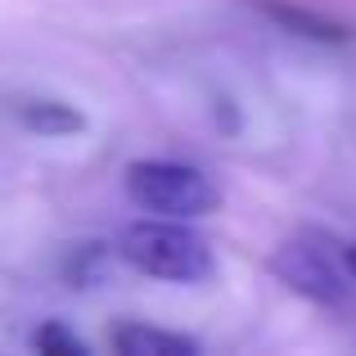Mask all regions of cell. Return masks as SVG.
Wrapping results in <instances>:
<instances>
[{"instance_id": "1", "label": "cell", "mask_w": 356, "mask_h": 356, "mask_svg": "<svg viewBox=\"0 0 356 356\" xmlns=\"http://www.w3.org/2000/svg\"><path fill=\"white\" fill-rule=\"evenodd\" d=\"M118 257L131 270L149 280H167V284H208L217 275V257L212 243L176 217H145L131 221L118 239Z\"/></svg>"}, {"instance_id": "2", "label": "cell", "mask_w": 356, "mask_h": 356, "mask_svg": "<svg viewBox=\"0 0 356 356\" xmlns=\"http://www.w3.org/2000/svg\"><path fill=\"white\" fill-rule=\"evenodd\" d=\"M122 190L149 217L199 221L221 208V185L203 167L176 163V158H136V163H127Z\"/></svg>"}, {"instance_id": "3", "label": "cell", "mask_w": 356, "mask_h": 356, "mask_svg": "<svg viewBox=\"0 0 356 356\" xmlns=\"http://www.w3.org/2000/svg\"><path fill=\"white\" fill-rule=\"evenodd\" d=\"M270 270L293 289L298 298L316 307H343L352 293V270L343 266V252L334 257L321 239H289L275 248Z\"/></svg>"}, {"instance_id": "4", "label": "cell", "mask_w": 356, "mask_h": 356, "mask_svg": "<svg viewBox=\"0 0 356 356\" xmlns=\"http://www.w3.org/2000/svg\"><path fill=\"white\" fill-rule=\"evenodd\" d=\"M113 352L122 356H194L199 343L185 339V334H172V330H154V325H140V321H127L113 330Z\"/></svg>"}, {"instance_id": "5", "label": "cell", "mask_w": 356, "mask_h": 356, "mask_svg": "<svg viewBox=\"0 0 356 356\" xmlns=\"http://www.w3.org/2000/svg\"><path fill=\"white\" fill-rule=\"evenodd\" d=\"M18 122L32 136H72L86 127V118L63 99H27V104H18Z\"/></svg>"}, {"instance_id": "6", "label": "cell", "mask_w": 356, "mask_h": 356, "mask_svg": "<svg viewBox=\"0 0 356 356\" xmlns=\"http://www.w3.org/2000/svg\"><path fill=\"white\" fill-rule=\"evenodd\" d=\"M261 14L275 18V23H284L289 32H298V36H312V41H348V36H352V27L334 23V18H325V14H307V9H298V5L261 0Z\"/></svg>"}, {"instance_id": "7", "label": "cell", "mask_w": 356, "mask_h": 356, "mask_svg": "<svg viewBox=\"0 0 356 356\" xmlns=\"http://www.w3.org/2000/svg\"><path fill=\"white\" fill-rule=\"evenodd\" d=\"M32 348L36 352H54V356H86V343H81L63 321H45L41 330L32 334Z\"/></svg>"}, {"instance_id": "8", "label": "cell", "mask_w": 356, "mask_h": 356, "mask_svg": "<svg viewBox=\"0 0 356 356\" xmlns=\"http://www.w3.org/2000/svg\"><path fill=\"white\" fill-rule=\"evenodd\" d=\"M343 266H348L352 280H356V248H343Z\"/></svg>"}]
</instances>
